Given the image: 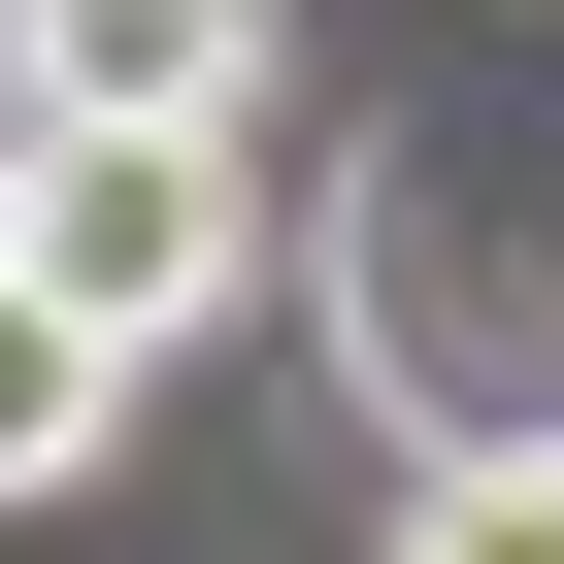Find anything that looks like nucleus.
Returning <instances> with one entry per match:
<instances>
[{"label": "nucleus", "mask_w": 564, "mask_h": 564, "mask_svg": "<svg viewBox=\"0 0 564 564\" xmlns=\"http://www.w3.org/2000/svg\"><path fill=\"white\" fill-rule=\"evenodd\" d=\"M34 265L166 366V333H232V300H265V166H232L199 100H100V133H34Z\"/></svg>", "instance_id": "obj_1"}, {"label": "nucleus", "mask_w": 564, "mask_h": 564, "mask_svg": "<svg viewBox=\"0 0 564 564\" xmlns=\"http://www.w3.org/2000/svg\"><path fill=\"white\" fill-rule=\"evenodd\" d=\"M0 100H34V133H100V100H265V0H0Z\"/></svg>", "instance_id": "obj_2"}, {"label": "nucleus", "mask_w": 564, "mask_h": 564, "mask_svg": "<svg viewBox=\"0 0 564 564\" xmlns=\"http://www.w3.org/2000/svg\"><path fill=\"white\" fill-rule=\"evenodd\" d=\"M100 432H133V333L67 300V265H34V232H0V498H67Z\"/></svg>", "instance_id": "obj_3"}, {"label": "nucleus", "mask_w": 564, "mask_h": 564, "mask_svg": "<svg viewBox=\"0 0 564 564\" xmlns=\"http://www.w3.org/2000/svg\"><path fill=\"white\" fill-rule=\"evenodd\" d=\"M399 564H564V432H432V498H399Z\"/></svg>", "instance_id": "obj_4"}, {"label": "nucleus", "mask_w": 564, "mask_h": 564, "mask_svg": "<svg viewBox=\"0 0 564 564\" xmlns=\"http://www.w3.org/2000/svg\"><path fill=\"white\" fill-rule=\"evenodd\" d=\"M0 232H34V100H0Z\"/></svg>", "instance_id": "obj_5"}]
</instances>
